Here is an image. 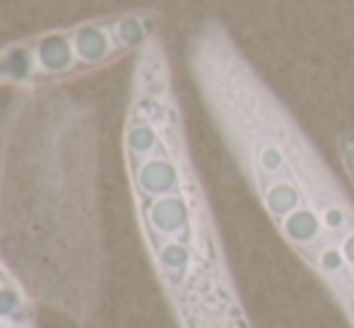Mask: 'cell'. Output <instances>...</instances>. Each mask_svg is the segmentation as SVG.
<instances>
[{
  "instance_id": "6da1fadb",
  "label": "cell",
  "mask_w": 354,
  "mask_h": 328,
  "mask_svg": "<svg viewBox=\"0 0 354 328\" xmlns=\"http://www.w3.org/2000/svg\"><path fill=\"white\" fill-rule=\"evenodd\" d=\"M188 73L219 138L282 242L306 266L354 232V201L219 17L198 24Z\"/></svg>"
},
{
  "instance_id": "7a4b0ae2",
  "label": "cell",
  "mask_w": 354,
  "mask_h": 328,
  "mask_svg": "<svg viewBox=\"0 0 354 328\" xmlns=\"http://www.w3.org/2000/svg\"><path fill=\"white\" fill-rule=\"evenodd\" d=\"M19 99V97H17ZM0 256L34 302L84 324L97 307L102 222L87 116L58 150H34L22 102L0 128Z\"/></svg>"
},
{
  "instance_id": "3957f363",
  "label": "cell",
  "mask_w": 354,
  "mask_h": 328,
  "mask_svg": "<svg viewBox=\"0 0 354 328\" xmlns=\"http://www.w3.org/2000/svg\"><path fill=\"white\" fill-rule=\"evenodd\" d=\"M159 10L138 8L10 42L0 46V84L19 92L53 89L104 71L159 37Z\"/></svg>"
},
{
  "instance_id": "277c9868",
  "label": "cell",
  "mask_w": 354,
  "mask_h": 328,
  "mask_svg": "<svg viewBox=\"0 0 354 328\" xmlns=\"http://www.w3.org/2000/svg\"><path fill=\"white\" fill-rule=\"evenodd\" d=\"M34 297L0 256V328H34Z\"/></svg>"
},
{
  "instance_id": "5b68a950",
  "label": "cell",
  "mask_w": 354,
  "mask_h": 328,
  "mask_svg": "<svg viewBox=\"0 0 354 328\" xmlns=\"http://www.w3.org/2000/svg\"><path fill=\"white\" fill-rule=\"evenodd\" d=\"M335 147H337V160L342 164V172L350 179L352 188H354V131H342L335 138Z\"/></svg>"
}]
</instances>
